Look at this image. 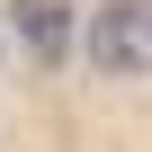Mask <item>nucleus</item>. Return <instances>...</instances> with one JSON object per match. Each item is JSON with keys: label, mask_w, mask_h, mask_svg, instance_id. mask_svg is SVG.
Returning a JSON list of instances; mask_svg holds the SVG:
<instances>
[{"label": "nucleus", "mask_w": 152, "mask_h": 152, "mask_svg": "<svg viewBox=\"0 0 152 152\" xmlns=\"http://www.w3.org/2000/svg\"><path fill=\"white\" fill-rule=\"evenodd\" d=\"M90 72L99 81L152 72V0H107V9H90Z\"/></svg>", "instance_id": "1"}, {"label": "nucleus", "mask_w": 152, "mask_h": 152, "mask_svg": "<svg viewBox=\"0 0 152 152\" xmlns=\"http://www.w3.org/2000/svg\"><path fill=\"white\" fill-rule=\"evenodd\" d=\"M9 27H18V54L63 63L72 36H81V9H72V0H9Z\"/></svg>", "instance_id": "2"}, {"label": "nucleus", "mask_w": 152, "mask_h": 152, "mask_svg": "<svg viewBox=\"0 0 152 152\" xmlns=\"http://www.w3.org/2000/svg\"><path fill=\"white\" fill-rule=\"evenodd\" d=\"M18 54V27H9V0H0V63Z\"/></svg>", "instance_id": "3"}]
</instances>
